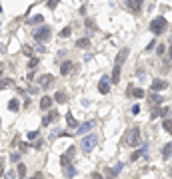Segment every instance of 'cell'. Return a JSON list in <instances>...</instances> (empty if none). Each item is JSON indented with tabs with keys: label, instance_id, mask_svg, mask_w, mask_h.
<instances>
[{
	"label": "cell",
	"instance_id": "cell-1",
	"mask_svg": "<svg viewBox=\"0 0 172 179\" xmlns=\"http://www.w3.org/2000/svg\"><path fill=\"white\" fill-rule=\"evenodd\" d=\"M122 143L126 147H136L138 143H140V127L138 125L128 127V129L124 131V135H122Z\"/></svg>",
	"mask_w": 172,
	"mask_h": 179
},
{
	"label": "cell",
	"instance_id": "cell-2",
	"mask_svg": "<svg viewBox=\"0 0 172 179\" xmlns=\"http://www.w3.org/2000/svg\"><path fill=\"white\" fill-rule=\"evenodd\" d=\"M166 28H168V22H166L164 16H156V18L150 22V32H152L154 36H160V34H164Z\"/></svg>",
	"mask_w": 172,
	"mask_h": 179
},
{
	"label": "cell",
	"instance_id": "cell-3",
	"mask_svg": "<svg viewBox=\"0 0 172 179\" xmlns=\"http://www.w3.org/2000/svg\"><path fill=\"white\" fill-rule=\"evenodd\" d=\"M32 36H34V40L38 42V44H42V42H48L50 40V36H52V28L50 26H38L34 30V32H32Z\"/></svg>",
	"mask_w": 172,
	"mask_h": 179
},
{
	"label": "cell",
	"instance_id": "cell-4",
	"mask_svg": "<svg viewBox=\"0 0 172 179\" xmlns=\"http://www.w3.org/2000/svg\"><path fill=\"white\" fill-rule=\"evenodd\" d=\"M96 143H98V137H96L94 133H86L84 137H82V141H80V147H82L84 153H90L92 149L96 147Z\"/></svg>",
	"mask_w": 172,
	"mask_h": 179
},
{
	"label": "cell",
	"instance_id": "cell-5",
	"mask_svg": "<svg viewBox=\"0 0 172 179\" xmlns=\"http://www.w3.org/2000/svg\"><path fill=\"white\" fill-rule=\"evenodd\" d=\"M72 155H76V147H74V145H70V147H68V149H66V151L60 155V165H62V167L70 165V161H72Z\"/></svg>",
	"mask_w": 172,
	"mask_h": 179
},
{
	"label": "cell",
	"instance_id": "cell-6",
	"mask_svg": "<svg viewBox=\"0 0 172 179\" xmlns=\"http://www.w3.org/2000/svg\"><path fill=\"white\" fill-rule=\"evenodd\" d=\"M94 125H96V121H94V119H88V121H84V123H80V125H78V129L74 131V133H76V135H86V133H88V131H90Z\"/></svg>",
	"mask_w": 172,
	"mask_h": 179
},
{
	"label": "cell",
	"instance_id": "cell-7",
	"mask_svg": "<svg viewBox=\"0 0 172 179\" xmlns=\"http://www.w3.org/2000/svg\"><path fill=\"white\" fill-rule=\"evenodd\" d=\"M52 84H54V76H52V74L40 76V80H38V88H40V90H48Z\"/></svg>",
	"mask_w": 172,
	"mask_h": 179
},
{
	"label": "cell",
	"instance_id": "cell-8",
	"mask_svg": "<svg viewBox=\"0 0 172 179\" xmlns=\"http://www.w3.org/2000/svg\"><path fill=\"white\" fill-rule=\"evenodd\" d=\"M72 70H74V62H72V60H64V62H60V74L62 76H68Z\"/></svg>",
	"mask_w": 172,
	"mask_h": 179
},
{
	"label": "cell",
	"instance_id": "cell-9",
	"mask_svg": "<svg viewBox=\"0 0 172 179\" xmlns=\"http://www.w3.org/2000/svg\"><path fill=\"white\" fill-rule=\"evenodd\" d=\"M166 88H168V82H166V80H154V82L150 84V90H152L154 93L162 92V90H166Z\"/></svg>",
	"mask_w": 172,
	"mask_h": 179
},
{
	"label": "cell",
	"instance_id": "cell-10",
	"mask_svg": "<svg viewBox=\"0 0 172 179\" xmlns=\"http://www.w3.org/2000/svg\"><path fill=\"white\" fill-rule=\"evenodd\" d=\"M54 119H58V112H56V109H50V112L42 117V127H48Z\"/></svg>",
	"mask_w": 172,
	"mask_h": 179
},
{
	"label": "cell",
	"instance_id": "cell-11",
	"mask_svg": "<svg viewBox=\"0 0 172 179\" xmlns=\"http://www.w3.org/2000/svg\"><path fill=\"white\" fill-rule=\"evenodd\" d=\"M124 2H126V6L134 12V14H140V10H142V0H124Z\"/></svg>",
	"mask_w": 172,
	"mask_h": 179
},
{
	"label": "cell",
	"instance_id": "cell-12",
	"mask_svg": "<svg viewBox=\"0 0 172 179\" xmlns=\"http://www.w3.org/2000/svg\"><path fill=\"white\" fill-rule=\"evenodd\" d=\"M122 167H124L122 163H116L114 167H108V169H106V177H108V179H114L120 171H122Z\"/></svg>",
	"mask_w": 172,
	"mask_h": 179
},
{
	"label": "cell",
	"instance_id": "cell-13",
	"mask_svg": "<svg viewBox=\"0 0 172 179\" xmlns=\"http://www.w3.org/2000/svg\"><path fill=\"white\" fill-rule=\"evenodd\" d=\"M98 92L102 93V96H106V93H110V82H108L106 78H102L98 82Z\"/></svg>",
	"mask_w": 172,
	"mask_h": 179
},
{
	"label": "cell",
	"instance_id": "cell-14",
	"mask_svg": "<svg viewBox=\"0 0 172 179\" xmlns=\"http://www.w3.org/2000/svg\"><path fill=\"white\" fill-rule=\"evenodd\" d=\"M128 54H130V50H128V48H122V50H120V52H118V56H116V66H122V64L126 62Z\"/></svg>",
	"mask_w": 172,
	"mask_h": 179
},
{
	"label": "cell",
	"instance_id": "cell-15",
	"mask_svg": "<svg viewBox=\"0 0 172 179\" xmlns=\"http://www.w3.org/2000/svg\"><path fill=\"white\" fill-rule=\"evenodd\" d=\"M146 151H148V145H146V143H144V145H142L140 149H136V151H134L132 155H130V161H138V159H140V157L144 155Z\"/></svg>",
	"mask_w": 172,
	"mask_h": 179
},
{
	"label": "cell",
	"instance_id": "cell-16",
	"mask_svg": "<svg viewBox=\"0 0 172 179\" xmlns=\"http://www.w3.org/2000/svg\"><path fill=\"white\" fill-rule=\"evenodd\" d=\"M52 97L50 96H42V100H40V109H44V112H48L50 108H52Z\"/></svg>",
	"mask_w": 172,
	"mask_h": 179
},
{
	"label": "cell",
	"instance_id": "cell-17",
	"mask_svg": "<svg viewBox=\"0 0 172 179\" xmlns=\"http://www.w3.org/2000/svg\"><path fill=\"white\" fill-rule=\"evenodd\" d=\"M66 123H68V127H70V129H74V131L78 129V125H80V123L76 121V117H74V116H72V113H70V112L66 113Z\"/></svg>",
	"mask_w": 172,
	"mask_h": 179
},
{
	"label": "cell",
	"instance_id": "cell-18",
	"mask_svg": "<svg viewBox=\"0 0 172 179\" xmlns=\"http://www.w3.org/2000/svg\"><path fill=\"white\" fill-rule=\"evenodd\" d=\"M52 100L56 101V104H66V101H68V96H66V92H56Z\"/></svg>",
	"mask_w": 172,
	"mask_h": 179
},
{
	"label": "cell",
	"instance_id": "cell-19",
	"mask_svg": "<svg viewBox=\"0 0 172 179\" xmlns=\"http://www.w3.org/2000/svg\"><path fill=\"white\" fill-rule=\"evenodd\" d=\"M76 167H74V165H66L64 167V177L66 179H72V177H76Z\"/></svg>",
	"mask_w": 172,
	"mask_h": 179
},
{
	"label": "cell",
	"instance_id": "cell-20",
	"mask_svg": "<svg viewBox=\"0 0 172 179\" xmlns=\"http://www.w3.org/2000/svg\"><path fill=\"white\" fill-rule=\"evenodd\" d=\"M26 22L30 24V26H38V24L44 22V16H42V14H36V16H32V18H28Z\"/></svg>",
	"mask_w": 172,
	"mask_h": 179
},
{
	"label": "cell",
	"instance_id": "cell-21",
	"mask_svg": "<svg viewBox=\"0 0 172 179\" xmlns=\"http://www.w3.org/2000/svg\"><path fill=\"white\" fill-rule=\"evenodd\" d=\"M74 46H76V48H80V50H84V48L90 46V38H78V40L74 42Z\"/></svg>",
	"mask_w": 172,
	"mask_h": 179
},
{
	"label": "cell",
	"instance_id": "cell-22",
	"mask_svg": "<svg viewBox=\"0 0 172 179\" xmlns=\"http://www.w3.org/2000/svg\"><path fill=\"white\" fill-rule=\"evenodd\" d=\"M8 109H10L12 113H16V112H20V101L16 100V97H12L10 101H8Z\"/></svg>",
	"mask_w": 172,
	"mask_h": 179
},
{
	"label": "cell",
	"instance_id": "cell-23",
	"mask_svg": "<svg viewBox=\"0 0 172 179\" xmlns=\"http://www.w3.org/2000/svg\"><path fill=\"white\" fill-rule=\"evenodd\" d=\"M16 177L26 179V163H22V161L18 163V167H16Z\"/></svg>",
	"mask_w": 172,
	"mask_h": 179
},
{
	"label": "cell",
	"instance_id": "cell-24",
	"mask_svg": "<svg viewBox=\"0 0 172 179\" xmlns=\"http://www.w3.org/2000/svg\"><path fill=\"white\" fill-rule=\"evenodd\" d=\"M120 70H122V66H116V64H114V70H112V82H114V84H118L120 82Z\"/></svg>",
	"mask_w": 172,
	"mask_h": 179
},
{
	"label": "cell",
	"instance_id": "cell-25",
	"mask_svg": "<svg viewBox=\"0 0 172 179\" xmlns=\"http://www.w3.org/2000/svg\"><path fill=\"white\" fill-rule=\"evenodd\" d=\"M162 129H164L166 133H170V135H172V119H168V117H166L164 121H162Z\"/></svg>",
	"mask_w": 172,
	"mask_h": 179
},
{
	"label": "cell",
	"instance_id": "cell-26",
	"mask_svg": "<svg viewBox=\"0 0 172 179\" xmlns=\"http://www.w3.org/2000/svg\"><path fill=\"white\" fill-rule=\"evenodd\" d=\"M130 97H138V100H140V97H144V90H142V88H132Z\"/></svg>",
	"mask_w": 172,
	"mask_h": 179
},
{
	"label": "cell",
	"instance_id": "cell-27",
	"mask_svg": "<svg viewBox=\"0 0 172 179\" xmlns=\"http://www.w3.org/2000/svg\"><path fill=\"white\" fill-rule=\"evenodd\" d=\"M170 153H172V141H170V143H166V145L162 147V157H164V159H168Z\"/></svg>",
	"mask_w": 172,
	"mask_h": 179
},
{
	"label": "cell",
	"instance_id": "cell-28",
	"mask_svg": "<svg viewBox=\"0 0 172 179\" xmlns=\"http://www.w3.org/2000/svg\"><path fill=\"white\" fill-rule=\"evenodd\" d=\"M38 62H40L38 58H36V56H32L30 60H28V68H30V70H34V68L38 66Z\"/></svg>",
	"mask_w": 172,
	"mask_h": 179
},
{
	"label": "cell",
	"instance_id": "cell-29",
	"mask_svg": "<svg viewBox=\"0 0 172 179\" xmlns=\"http://www.w3.org/2000/svg\"><path fill=\"white\" fill-rule=\"evenodd\" d=\"M162 101V96H158V93H152V96H150V104H160Z\"/></svg>",
	"mask_w": 172,
	"mask_h": 179
},
{
	"label": "cell",
	"instance_id": "cell-30",
	"mask_svg": "<svg viewBox=\"0 0 172 179\" xmlns=\"http://www.w3.org/2000/svg\"><path fill=\"white\" fill-rule=\"evenodd\" d=\"M58 2H60V0H48V2H46V8H48V10H54V8L58 6Z\"/></svg>",
	"mask_w": 172,
	"mask_h": 179
},
{
	"label": "cell",
	"instance_id": "cell-31",
	"mask_svg": "<svg viewBox=\"0 0 172 179\" xmlns=\"http://www.w3.org/2000/svg\"><path fill=\"white\" fill-rule=\"evenodd\" d=\"M12 84V80L10 78H4V80H0V90H4V88H8Z\"/></svg>",
	"mask_w": 172,
	"mask_h": 179
},
{
	"label": "cell",
	"instance_id": "cell-32",
	"mask_svg": "<svg viewBox=\"0 0 172 179\" xmlns=\"http://www.w3.org/2000/svg\"><path fill=\"white\" fill-rule=\"evenodd\" d=\"M70 34H72V28H70V26H66V28L60 32V38H68Z\"/></svg>",
	"mask_w": 172,
	"mask_h": 179
},
{
	"label": "cell",
	"instance_id": "cell-33",
	"mask_svg": "<svg viewBox=\"0 0 172 179\" xmlns=\"http://www.w3.org/2000/svg\"><path fill=\"white\" fill-rule=\"evenodd\" d=\"M4 167H6V159H4V157H0V177H4Z\"/></svg>",
	"mask_w": 172,
	"mask_h": 179
},
{
	"label": "cell",
	"instance_id": "cell-34",
	"mask_svg": "<svg viewBox=\"0 0 172 179\" xmlns=\"http://www.w3.org/2000/svg\"><path fill=\"white\" fill-rule=\"evenodd\" d=\"M160 116V108H152V112H150V119H156Z\"/></svg>",
	"mask_w": 172,
	"mask_h": 179
},
{
	"label": "cell",
	"instance_id": "cell-35",
	"mask_svg": "<svg viewBox=\"0 0 172 179\" xmlns=\"http://www.w3.org/2000/svg\"><path fill=\"white\" fill-rule=\"evenodd\" d=\"M22 52H24V56H28V58H32V54H34L30 46H24V48H22Z\"/></svg>",
	"mask_w": 172,
	"mask_h": 179
},
{
	"label": "cell",
	"instance_id": "cell-36",
	"mask_svg": "<svg viewBox=\"0 0 172 179\" xmlns=\"http://www.w3.org/2000/svg\"><path fill=\"white\" fill-rule=\"evenodd\" d=\"M58 135H66V133H64V131H62V129H54V131H52V133H50V139H54V137H58Z\"/></svg>",
	"mask_w": 172,
	"mask_h": 179
},
{
	"label": "cell",
	"instance_id": "cell-37",
	"mask_svg": "<svg viewBox=\"0 0 172 179\" xmlns=\"http://www.w3.org/2000/svg\"><path fill=\"white\" fill-rule=\"evenodd\" d=\"M168 113H170V108H166V105H164V108H160V116L164 117V119L168 117Z\"/></svg>",
	"mask_w": 172,
	"mask_h": 179
},
{
	"label": "cell",
	"instance_id": "cell-38",
	"mask_svg": "<svg viewBox=\"0 0 172 179\" xmlns=\"http://www.w3.org/2000/svg\"><path fill=\"white\" fill-rule=\"evenodd\" d=\"M10 161H14V163H20V153H10Z\"/></svg>",
	"mask_w": 172,
	"mask_h": 179
},
{
	"label": "cell",
	"instance_id": "cell-39",
	"mask_svg": "<svg viewBox=\"0 0 172 179\" xmlns=\"http://www.w3.org/2000/svg\"><path fill=\"white\" fill-rule=\"evenodd\" d=\"M164 52H166V46H164V44H160V46L156 48V54H158V56H162Z\"/></svg>",
	"mask_w": 172,
	"mask_h": 179
},
{
	"label": "cell",
	"instance_id": "cell-40",
	"mask_svg": "<svg viewBox=\"0 0 172 179\" xmlns=\"http://www.w3.org/2000/svg\"><path fill=\"white\" fill-rule=\"evenodd\" d=\"M26 137H28V139H36V137H38V131H36V129H34V131H28Z\"/></svg>",
	"mask_w": 172,
	"mask_h": 179
},
{
	"label": "cell",
	"instance_id": "cell-41",
	"mask_svg": "<svg viewBox=\"0 0 172 179\" xmlns=\"http://www.w3.org/2000/svg\"><path fill=\"white\" fill-rule=\"evenodd\" d=\"M28 147H30V143H28V141H22V143H20V151H28Z\"/></svg>",
	"mask_w": 172,
	"mask_h": 179
},
{
	"label": "cell",
	"instance_id": "cell-42",
	"mask_svg": "<svg viewBox=\"0 0 172 179\" xmlns=\"http://www.w3.org/2000/svg\"><path fill=\"white\" fill-rule=\"evenodd\" d=\"M4 175H6V179H16V171H6Z\"/></svg>",
	"mask_w": 172,
	"mask_h": 179
},
{
	"label": "cell",
	"instance_id": "cell-43",
	"mask_svg": "<svg viewBox=\"0 0 172 179\" xmlns=\"http://www.w3.org/2000/svg\"><path fill=\"white\" fill-rule=\"evenodd\" d=\"M130 109H132V113H134V116H138V113H140V105H132V108H130Z\"/></svg>",
	"mask_w": 172,
	"mask_h": 179
},
{
	"label": "cell",
	"instance_id": "cell-44",
	"mask_svg": "<svg viewBox=\"0 0 172 179\" xmlns=\"http://www.w3.org/2000/svg\"><path fill=\"white\" fill-rule=\"evenodd\" d=\"M84 24H86V28H96V26H94V22H92L90 18H86V20H84Z\"/></svg>",
	"mask_w": 172,
	"mask_h": 179
},
{
	"label": "cell",
	"instance_id": "cell-45",
	"mask_svg": "<svg viewBox=\"0 0 172 179\" xmlns=\"http://www.w3.org/2000/svg\"><path fill=\"white\" fill-rule=\"evenodd\" d=\"M28 179H44V175H42V173H34V175H32V177H28Z\"/></svg>",
	"mask_w": 172,
	"mask_h": 179
},
{
	"label": "cell",
	"instance_id": "cell-46",
	"mask_svg": "<svg viewBox=\"0 0 172 179\" xmlns=\"http://www.w3.org/2000/svg\"><path fill=\"white\" fill-rule=\"evenodd\" d=\"M154 46H158V44H156V42H154V40H152V42H150V44H148V46H146V50H148V52H150V50H154Z\"/></svg>",
	"mask_w": 172,
	"mask_h": 179
},
{
	"label": "cell",
	"instance_id": "cell-47",
	"mask_svg": "<svg viewBox=\"0 0 172 179\" xmlns=\"http://www.w3.org/2000/svg\"><path fill=\"white\" fill-rule=\"evenodd\" d=\"M42 145H44V141H42V139H38V141L34 143V147H36V149H42Z\"/></svg>",
	"mask_w": 172,
	"mask_h": 179
},
{
	"label": "cell",
	"instance_id": "cell-48",
	"mask_svg": "<svg viewBox=\"0 0 172 179\" xmlns=\"http://www.w3.org/2000/svg\"><path fill=\"white\" fill-rule=\"evenodd\" d=\"M90 179H104V177L100 175V173H92V177H90Z\"/></svg>",
	"mask_w": 172,
	"mask_h": 179
},
{
	"label": "cell",
	"instance_id": "cell-49",
	"mask_svg": "<svg viewBox=\"0 0 172 179\" xmlns=\"http://www.w3.org/2000/svg\"><path fill=\"white\" fill-rule=\"evenodd\" d=\"M32 80H34V74H32V72H30V74L26 76V82H32Z\"/></svg>",
	"mask_w": 172,
	"mask_h": 179
},
{
	"label": "cell",
	"instance_id": "cell-50",
	"mask_svg": "<svg viewBox=\"0 0 172 179\" xmlns=\"http://www.w3.org/2000/svg\"><path fill=\"white\" fill-rule=\"evenodd\" d=\"M166 52H168V58H170V60H168V62H172V44H170V48H168V50H166Z\"/></svg>",
	"mask_w": 172,
	"mask_h": 179
},
{
	"label": "cell",
	"instance_id": "cell-51",
	"mask_svg": "<svg viewBox=\"0 0 172 179\" xmlns=\"http://www.w3.org/2000/svg\"><path fill=\"white\" fill-rule=\"evenodd\" d=\"M0 80H2V70H0Z\"/></svg>",
	"mask_w": 172,
	"mask_h": 179
},
{
	"label": "cell",
	"instance_id": "cell-52",
	"mask_svg": "<svg viewBox=\"0 0 172 179\" xmlns=\"http://www.w3.org/2000/svg\"><path fill=\"white\" fill-rule=\"evenodd\" d=\"M170 177H172V171H170Z\"/></svg>",
	"mask_w": 172,
	"mask_h": 179
},
{
	"label": "cell",
	"instance_id": "cell-53",
	"mask_svg": "<svg viewBox=\"0 0 172 179\" xmlns=\"http://www.w3.org/2000/svg\"><path fill=\"white\" fill-rule=\"evenodd\" d=\"M170 157H172V153H170Z\"/></svg>",
	"mask_w": 172,
	"mask_h": 179
}]
</instances>
